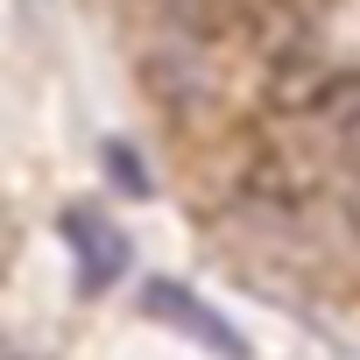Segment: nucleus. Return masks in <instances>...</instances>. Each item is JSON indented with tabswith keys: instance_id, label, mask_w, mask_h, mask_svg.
Instances as JSON below:
<instances>
[{
	"instance_id": "nucleus-1",
	"label": "nucleus",
	"mask_w": 360,
	"mask_h": 360,
	"mask_svg": "<svg viewBox=\"0 0 360 360\" xmlns=\"http://www.w3.org/2000/svg\"><path fill=\"white\" fill-rule=\"evenodd\" d=\"M57 233H64V248L78 255V283H85V290L120 283V269H127V233H120L99 205H64V212H57Z\"/></svg>"
},
{
	"instance_id": "nucleus-2",
	"label": "nucleus",
	"mask_w": 360,
	"mask_h": 360,
	"mask_svg": "<svg viewBox=\"0 0 360 360\" xmlns=\"http://www.w3.org/2000/svg\"><path fill=\"white\" fill-rule=\"evenodd\" d=\"M141 311H148V318H162L169 332L198 339V346H205V353H219V360H248V339H240L219 311H205L184 283H148V290H141Z\"/></svg>"
},
{
	"instance_id": "nucleus-3",
	"label": "nucleus",
	"mask_w": 360,
	"mask_h": 360,
	"mask_svg": "<svg viewBox=\"0 0 360 360\" xmlns=\"http://www.w3.org/2000/svg\"><path fill=\"white\" fill-rule=\"evenodd\" d=\"M311 113H318V127H325L332 155H339L346 169H360V71H339V78H325Z\"/></svg>"
},
{
	"instance_id": "nucleus-4",
	"label": "nucleus",
	"mask_w": 360,
	"mask_h": 360,
	"mask_svg": "<svg viewBox=\"0 0 360 360\" xmlns=\"http://www.w3.org/2000/svg\"><path fill=\"white\" fill-rule=\"evenodd\" d=\"M106 176H113L127 198H141V191H148V169L134 162V148H127V141H106Z\"/></svg>"
}]
</instances>
